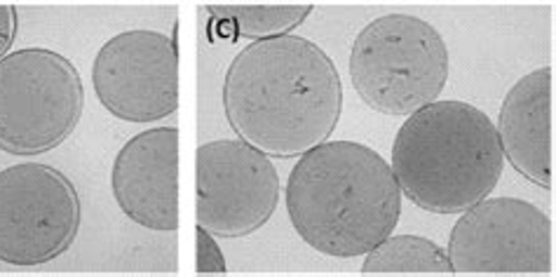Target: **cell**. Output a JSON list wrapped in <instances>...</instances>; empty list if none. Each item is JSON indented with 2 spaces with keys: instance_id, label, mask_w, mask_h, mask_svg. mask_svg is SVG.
Wrapping results in <instances>:
<instances>
[{
  "instance_id": "13",
  "label": "cell",
  "mask_w": 556,
  "mask_h": 277,
  "mask_svg": "<svg viewBox=\"0 0 556 277\" xmlns=\"http://www.w3.org/2000/svg\"><path fill=\"white\" fill-rule=\"evenodd\" d=\"M444 247L420 236H388L362 264V275H451Z\"/></svg>"
},
{
  "instance_id": "1",
  "label": "cell",
  "mask_w": 556,
  "mask_h": 277,
  "mask_svg": "<svg viewBox=\"0 0 556 277\" xmlns=\"http://www.w3.org/2000/svg\"><path fill=\"white\" fill-rule=\"evenodd\" d=\"M224 111L240 141L268 158H299L339 127L343 83L308 38L254 40L226 68Z\"/></svg>"
},
{
  "instance_id": "4",
  "label": "cell",
  "mask_w": 556,
  "mask_h": 277,
  "mask_svg": "<svg viewBox=\"0 0 556 277\" xmlns=\"http://www.w3.org/2000/svg\"><path fill=\"white\" fill-rule=\"evenodd\" d=\"M348 68L364 104L400 118L442 97L451 56L430 22L414 14H383L357 34Z\"/></svg>"
},
{
  "instance_id": "15",
  "label": "cell",
  "mask_w": 556,
  "mask_h": 277,
  "mask_svg": "<svg viewBox=\"0 0 556 277\" xmlns=\"http://www.w3.org/2000/svg\"><path fill=\"white\" fill-rule=\"evenodd\" d=\"M17 8L14 5H0V60L5 54H10V48L14 42V36H17Z\"/></svg>"
},
{
  "instance_id": "5",
  "label": "cell",
  "mask_w": 556,
  "mask_h": 277,
  "mask_svg": "<svg viewBox=\"0 0 556 277\" xmlns=\"http://www.w3.org/2000/svg\"><path fill=\"white\" fill-rule=\"evenodd\" d=\"M85 109L80 71L64 54L24 48L0 60V151L34 158L62 146Z\"/></svg>"
},
{
  "instance_id": "14",
  "label": "cell",
  "mask_w": 556,
  "mask_h": 277,
  "mask_svg": "<svg viewBox=\"0 0 556 277\" xmlns=\"http://www.w3.org/2000/svg\"><path fill=\"white\" fill-rule=\"evenodd\" d=\"M195 273L200 275H224L228 273L226 256L210 230L198 226V247H195Z\"/></svg>"
},
{
  "instance_id": "10",
  "label": "cell",
  "mask_w": 556,
  "mask_h": 277,
  "mask_svg": "<svg viewBox=\"0 0 556 277\" xmlns=\"http://www.w3.org/2000/svg\"><path fill=\"white\" fill-rule=\"evenodd\" d=\"M121 212L141 228L179 230V127H151L131 137L111 167Z\"/></svg>"
},
{
  "instance_id": "11",
  "label": "cell",
  "mask_w": 556,
  "mask_h": 277,
  "mask_svg": "<svg viewBox=\"0 0 556 277\" xmlns=\"http://www.w3.org/2000/svg\"><path fill=\"white\" fill-rule=\"evenodd\" d=\"M552 90L554 68L540 66L519 78L505 95L497 113V141L503 155L523 179L552 191Z\"/></svg>"
},
{
  "instance_id": "7",
  "label": "cell",
  "mask_w": 556,
  "mask_h": 277,
  "mask_svg": "<svg viewBox=\"0 0 556 277\" xmlns=\"http://www.w3.org/2000/svg\"><path fill=\"white\" fill-rule=\"evenodd\" d=\"M453 275H552V218L521 198H484L453 226Z\"/></svg>"
},
{
  "instance_id": "3",
  "label": "cell",
  "mask_w": 556,
  "mask_h": 277,
  "mask_svg": "<svg viewBox=\"0 0 556 277\" xmlns=\"http://www.w3.org/2000/svg\"><path fill=\"white\" fill-rule=\"evenodd\" d=\"M390 167L402 198L418 210L463 214L493 193L505 155L484 111L467 101L437 99L404 121Z\"/></svg>"
},
{
  "instance_id": "6",
  "label": "cell",
  "mask_w": 556,
  "mask_h": 277,
  "mask_svg": "<svg viewBox=\"0 0 556 277\" xmlns=\"http://www.w3.org/2000/svg\"><path fill=\"white\" fill-rule=\"evenodd\" d=\"M83 205L60 169L28 160L0 169V264L36 268L76 242Z\"/></svg>"
},
{
  "instance_id": "12",
  "label": "cell",
  "mask_w": 556,
  "mask_h": 277,
  "mask_svg": "<svg viewBox=\"0 0 556 277\" xmlns=\"http://www.w3.org/2000/svg\"><path fill=\"white\" fill-rule=\"evenodd\" d=\"M315 5H207L212 28H222L228 40H268L291 36Z\"/></svg>"
},
{
  "instance_id": "9",
  "label": "cell",
  "mask_w": 556,
  "mask_h": 277,
  "mask_svg": "<svg viewBox=\"0 0 556 277\" xmlns=\"http://www.w3.org/2000/svg\"><path fill=\"white\" fill-rule=\"evenodd\" d=\"M92 83L99 104L125 123H153L179 109L177 40L135 28L106 40L94 56Z\"/></svg>"
},
{
  "instance_id": "8",
  "label": "cell",
  "mask_w": 556,
  "mask_h": 277,
  "mask_svg": "<svg viewBox=\"0 0 556 277\" xmlns=\"http://www.w3.org/2000/svg\"><path fill=\"white\" fill-rule=\"evenodd\" d=\"M280 205V174L240 139L202 143L195 153V222L214 238H247Z\"/></svg>"
},
{
  "instance_id": "2",
  "label": "cell",
  "mask_w": 556,
  "mask_h": 277,
  "mask_svg": "<svg viewBox=\"0 0 556 277\" xmlns=\"http://www.w3.org/2000/svg\"><path fill=\"white\" fill-rule=\"evenodd\" d=\"M285 202L299 238L333 259L371 252L392 236L402 214L390 163L357 141H325L299 155Z\"/></svg>"
}]
</instances>
